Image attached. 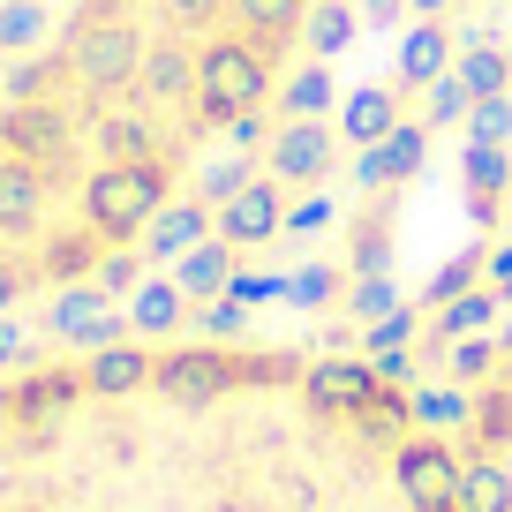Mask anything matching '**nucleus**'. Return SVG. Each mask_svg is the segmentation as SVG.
<instances>
[{
	"instance_id": "1",
	"label": "nucleus",
	"mask_w": 512,
	"mask_h": 512,
	"mask_svg": "<svg viewBox=\"0 0 512 512\" xmlns=\"http://www.w3.org/2000/svg\"><path fill=\"white\" fill-rule=\"evenodd\" d=\"M83 226H91L106 249H128V241H144V226L166 211V166L144 159V166H91L83 181Z\"/></svg>"
},
{
	"instance_id": "2",
	"label": "nucleus",
	"mask_w": 512,
	"mask_h": 512,
	"mask_svg": "<svg viewBox=\"0 0 512 512\" xmlns=\"http://www.w3.org/2000/svg\"><path fill=\"white\" fill-rule=\"evenodd\" d=\"M272 98V53L249 46V38H211L196 53V121H241V113H264Z\"/></svg>"
},
{
	"instance_id": "3",
	"label": "nucleus",
	"mask_w": 512,
	"mask_h": 512,
	"mask_svg": "<svg viewBox=\"0 0 512 512\" xmlns=\"http://www.w3.org/2000/svg\"><path fill=\"white\" fill-rule=\"evenodd\" d=\"M136 68H144V38H136V23H121V16L76 23V38H68V76H76L83 91H128Z\"/></svg>"
},
{
	"instance_id": "4",
	"label": "nucleus",
	"mask_w": 512,
	"mask_h": 512,
	"mask_svg": "<svg viewBox=\"0 0 512 512\" xmlns=\"http://www.w3.org/2000/svg\"><path fill=\"white\" fill-rule=\"evenodd\" d=\"M234 384H241V362L226 347H174L151 369V392L174 400V407H211V400H226Z\"/></svg>"
},
{
	"instance_id": "5",
	"label": "nucleus",
	"mask_w": 512,
	"mask_h": 512,
	"mask_svg": "<svg viewBox=\"0 0 512 512\" xmlns=\"http://www.w3.org/2000/svg\"><path fill=\"white\" fill-rule=\"evenodd\" d=\"M384 377L369 362H354V354H317V362L302 369V400L317 407L324 422H362L369 407H377Z\"/></svg>"
},
{
	"instance_id": "6",
	"label": "nucleus",
	"mask_w": 512,
	"mask_h": 512,
	"mask_svg": "<svg viewBox=\"0 0 512 512\" xmlns=\"http://www.w3.org/2000/svg\"><path fill=\"white\" fill-rule=\"evenodd\" d=\"M460 452H452V437H400L392 445V482H400V497L415 512H437L452 505V490H460Z\"/></svg>"
},
{
	"instance_id": "7",
	"label": "nucleus",
	"mask_w": 512,
	"mask_h": 512,
	"mask_svg": "<svg viewBox=\"0 0 512 512\" xmlns=\"http://www.w3.org/2000/svg\"><path fill=\"white\" fill-rule=\"evenodd\" d=\"M211 234L234 241V249H264V241L287 234V196H279L272 174H256L241 196H226L219 211H211Z\"/></svg>"
},
{
	"instance_id": "8",
	"label": "nucleus",
	"mask_w": 512,
	"mask_h": 512,
	"mask_svg": "<svg viewBox=\"0 0 512 512\" xmlns=\"http://www.w3.org/2000/svg\"><path fill=\"white\" fill-rule=\"evenodd\" d=\"M53 339H68V347H83V354H98V347H113V339L128 332V317H113V294H98L91 279H76V287H61L53 294Z\"/></svg>"
},
{
	"instance_id": "9",
	"label": "nucleus",
	"mask_w": 512,
	"mask_h": 512,
	"mask_svg": "<svg viewBox=\"0 0 512 512\" xmlns=\"http://www.w3.org/2000/svg\"><path fill=\"white\" fill-rule=\"evenodd\" d=\"M0 151L8 159H31V166H61L68 159V113L53 106V98H31V106H16L8 121H0Z\"/></svg>"
},
{
	"instance_id": "10",
	"label": "nucleus",
	"mask_w": 512,
	"mask_h": 512,
	"mask_svg": "<svg viewBox=\"0 0 512 512\" xmlns=\"http://www.w3.org/2000/svg\"><path fill=\"white\" fill-rule=\"evenodd\" d=\"M159 354H144V339H113V347L83 354V392L91 400H128V392H144Z\"/></svg>"
},
{
	"instance_id": "11",
	"label": "nucleus",
	"mask_w": 512,
	"mask_h": 512,
	"mask_svg": "<svg viewBox=\"0 0 512 512\" xmlns=\"http://www.w3.org/2000/svg\"><path fill=\"white\" fill-rule=\"evenodd\" d=\"M332 151H339L332 121H287L272 136V181H324L332 174Z\"/></svg>"
},
{
	"instance_id": "12",
	"label": "nucleus",
	"mask_w": 512,
	"mask_h": 512,
	"mask_svg": "<svg viewBox=\"0 0 512 512\" xmlns=\"http://www.w3.org/2000/svg\"><path fill=\"white\" fill-rule=\"evenodd\" d=\"M38 219H46V166L0 151V241L38 234Z\"/></svg>"
},
{
	"instance_id": "13",
	"label": "nucleus",
	"mask_w": 512,
	"mask_h": 512,
	"mask_svg": "<svg viewBox=\"0 0 512 512\" xmlns=\"http://www.w3.org/2000/svg\"><path fill=\"white\" fill-rule=\"evenodd\" d=\"M422 159H430V128H422V121H400L384 144H369L362 159H354V181H362V189H384V181H415Z\"/></svg>"
},
{
	"instance_id": "14",
	"label": "nucleus",
	"mask_w": 512,
	"mask_h": 512,
	"mask_svg": "<svg viewBox=\"0 0 512 512\" xmlns=\"http://www.w3.org/2000/svg\"><path fill=\"white\" fill-rule=\"evenodd\" d=\"M136 91H144V106H189V98H196V53L181 46V38H159V46H144Z\"/></svg>"
},
{
	"instance_id": "15",
	"label": "nucleus",
	"mask_w": 512,
	"mask_h": 512,
	"mask_svg": "<svg viewBox=\"0 0 512 512\" xmlns=\"http://www.w3.org/2000/svg\"><path fill=\"white\" fill-rule=\"evenodd\" d=\"M68 400H83V369H38V377H16V384H8L0 415L38 422V415H61Z\"/></svg>"
},
{
	"instance_id": "16",
	"label": "nucleus",
	"mask_w": 512,
	"mask_h": 512,
	"mask_svg": "<svg viewBox=\"0 0 512 512\" xmlns=\"http://www.w3.org/2000/svg\"><path fill=\"white\" fill-rule=\"evenodd\" d=\"M196 241H211V204H204V196H189V204H166L159 219L144 226V256H166V264H174V256H189Z\"/></svg>"
},
{
	"instance_id": "17",
	"label": "nucleus",
	"mask_w": 512,
	"mask_h": 512,
	"mask_svg": "<svg viewBox=\"0 0 512 512\" xmlns=\"http://www.w3.org/2000/svg\"><path fill=\"white\" fill-rule=\"evenodd\" d=\"M392 128H400V98L384 91V83H369V91H347L339 98V136H347V144H384V136H392Z\"/></svg>"
},
{
	"instance_id": "18",
	"label": "nucleus",
	"mask_w": 512,
	"mask_h": 512,
	"mask_svg": "<svg viewBox=\"0 0 512 512\" xmlns=\"http://www.w3.org/2000/svg\"><path fill=\"white\" fill-rule=\"evenodd\" d=\"M226 279H234V241H196L189 256H174V287L189 294V302H219L226 294Z\"/></svg>"
},
{
	"instance_id": "19",
	"label": "nucleus",
	"mask_w": 512,
	"mask_h": 512,
	"mask_svg": "<svg viewBox=\"0 0 512 512\" xmlns=\"http://www.w3.org/2000/svg\"><path fill=\"white\" fill-rule=\"evenodd\" d=\"M181 317H189V294L174 287V272H166V279H144V287L128 294V332H136V339H166Z\"/></svg>"
},
{
	"instance_id": "20",
	"label": "nucleus",
	"mask_w": 512,
	"mask_h": 512,
	"mask_svg": "<svg viewBox=\"0 0 512 512\" xmlns=\"http://www.w3.org/2000/svg\"><path fill=\"white\" fill-rule=\"evenodd\" d=\"M452 505H460V512H512V467L497 460V452H475V460L460 467Z\"/></svg>"
},
{
	"instance_id": "21",
	"label": "nucleus",
	"mask_w": 512,
	"mask_h": 512,
	"mask_svg": "<svg viewBox=\"0 0 512 512\" xmlns=\"http://www.w3.org/2000/svg\"><path fill=\"white\" fill-rule=\"evenodd\" d=\"M98 166H144L159 159V128L144 121V113H113V121H98Z\"/></svg>"
},
{
	"instance_id": "22",
	"label": "nucleus",
	"mask_w": 512,
	"mask_h": 512,
	"mask_svg": "<svg viewBox=\"0 0 512 512\" xmlns=\"http://www.w3.org/2000/svg\"><path fill=\"white\" fill-rule=\"evenodd\" d=\"M226 8H234V23H241V38H249V46L264 38V53L309 23V0H226Z\"/></svg>"
},
{
	"instance_id": "23",
	"label": "nucleus",
	"mask_w": 512,
	"mask_h": 512,
	"mask_svg": "<svg viewBox=\"0 0 512 512\" xmlns=\"http://www.w3.org/2000/svg\"><path fill=\"white\" fill-rule=\"evenodd\" d=\"M437 76H452V61H445V23L422 16L415 31L400 38V83H407V91H430Z\"/></svg>"
},
{
	"instance_id": "24",
	"label": "nucleus",
	"mask_w": 512,
	"mask_h": 512,
	"mask_svg": "<svg viewBox=\"0 0 512 512\" xmlns=\"http://www.w3.org/2000/svg\"><path fill=\"white\" fill-rule=\"evenodd\" d=\"M407 415H415L430 437H445V430H475V392H467V384H422L415 400H407Z\"/></svg>"
},
{
	"instance_id": "25",
	"label": "nucleus",
	"mask_w": 512,
	"mask_h": 512,
	"mask_svg": "<svg viewBox=\"0 0 512 512\" xmlns=\"http://www.w3.org/2000/svg\"><path fill=\"white\" fill-rule=\"evenodd\" d=\"M279 113H287V121H324V113H332V68H324V61H309V68H294V76L287 83H279Z\"/></svg>"
},
{
	"instance_id": "26",
	"label": "nucleus",
	"mask_w": 512,
	"mask_h": 512,
	"mask_svg": "<svg viewBox=\"0 0 512 512\" xmlns=\"http://www.w3.org/2000/svg\"><path fill=\"white\" fill-rule=\"evenodd\" d=\"M490 317H497V294H490V287H467V294H452V302H437L430 332H437V347H445V339H475V332H490Z\"/></svg>"
},
{
	"instance_id": "27",
	"label": "nucleus",
	"mask_w": 512,
	"mask_h": 512,
	"mask_svg": "<svg viewBox=\"0 0 512 512\" xmlns=\"http://www.w3.org/2000/svg\"><path fill=\"white\" fill-rule=\"evenodd\" d=\"M452 76H460L475 98H505L512 91V53H497L490 38H482V46H467L460 61H452Z\"/></svg>"
},
{
	"instance_id": "28",
	"label": "nucleus",
	"mask_w": 512,
	"mask_h": 512,
	"mask_svg": "<svg viewBox=\"0 0 512 512\" xmlns=\"http://www.w3.org/2000/svg\"><path fill=\"white\" fill-rule=\"evenodd\" d=\"M302 38H309V53H317V61L347 53V46H354V8H347V0H324V8H309Z\"/></svg>"
},
{
	"instance_id": "29",
	"label": "nucleus",
	"mask_w": 512,
	"mask_h": 512,
	"mask_svg": "<svg viewBox=\"0 0 512 512\" xmlns=\"http://www.w3.org/2000/svg\"><path fill=\"white\" fill-rule=\"evenodd\" d=\"M460 166H467V189H475L482 204L512 189V151H505V144H467V159H460Z\"/></svg>"
},
{
	"instance_id": "30",
	"label": "nucleus",
	"mask_w": 512,
	"mask_h": 512,
	"mask_svg": "<svg viewBox=\"0 0 512 512\" xmlns=\"http://www.w3.org/2000/svg\"><path fill=\"white\" fill-rule=\"evenodd\" d=\"M98 256H106V249H98V234H91V226H76V234L46 241V272H53V279H68V287H76V279L91 272Z\"/></svg>"
},
{
	"instance_id": "31",
	"label": "nucleus",
	"mask_w": 512,
	"mask_h": 512,
	"mask_svg": "<svg viewBox=\"0 0 512 512\" xmlns=\"http://www.w3.org/2000/svg\"><path fill=\"white\" fill-rule=\"evenodd\" d=\"M46 38V8L38 0H0V53H31Z\"/></svg>"
},
{
	"instance_id": "32",
	"label": "nucleus",
	"mask_w": 512,
	"mask_h": 512,
	"mask_svg": "<svg viewBox=\"0 0 512 512\" xmlns=\"http://www.w3.org/2000/svg\"><path fill=\"white\" fill-rule=\"evenodd\" d=\"M392 309H400V287H392L384 272H362V279L347 287V317H354V324H384Z\"/></svg>"
},
{
	"instance_id": "33",
	"label": "nucleus",
	"mask_w": 512,
	"mask_h": 512,
	"mask_svg": "<svg viewBox=\"0 0 512 512\" xmlns=\"http://www.w3.org/2000/svg\"><path fill=\"white\" fill-rule=\"evenodd\" d=\"M249 181H256V174H249V159H241V151H226V159H204V174H196V196L219 211L226 196H241Z\"/></svg>"
},
{
	"instance_id": "34",
	"label": "nucleus",
	"mask_w": 512,
	"mask_h": 512,
	"mask_svg": "<svg viewBox=\"0 0 512 512\" xmlns=\"http://www.w3.org/2000/svg\"><path fill=\"white\" fill-rule=\"evenodd\" d=\"M91 287H98V294H113V302H121V294H136V287H144V256L106 249V256L91 264Z\"/></svg>"
},
{
	"instance_id": "35",
	"label": "nucleus",
	"mask_w": 512,
	"mask_h": 512,
	"mask_svg": "<svg viewBox=\"0 0 512 512\" xmlns=\"http://www.w3.org/2000/svg\"><path fill=\"white\" fill-rule=\"evenodd\" d=\"M467 437H475L482 452L505 445V437H512V392H475V430H467Z\"/></svg>"
},
{
	"instance_id": "36",
	"label": "nucleus",
	"mask_w": 512,
	"mask_h": 512,
	"mask_svg": "<svg viewBox=\"0 0 512 512\" xmlns=\"http://www.w3.org/2000/svg\"><path fill=\"white\" fill-rule=\"evenodd\" d=\"M53 76H68V53H61V61H16L8 76H0V91L16 98V106H31V98H46Z\"/></svg>"
},
{
	"instance_id": "37",
	"label": "nucleus",
	"mask_w": 512,
	"mask_h": 512,
	"mask_svg": "<svg viewBox=\"0 0 512 512\" xmlns=\"http://www.w3.org/2000/svg\"><path fill=\"white\" fill-rule=\"evenodd\" d=\"M196 324H204L211 347H226V339L249 332V302H234V294H219V302H196Z\"/></svg>"
},
{
	"instance_id": "38",
	"label": "nucleus",
	"mask_w": 512,
	"mask_h": 512,
	"mask_svg": "<svg viewBox=\"0 0 512 512\" xmlns=\"http://www.w3.org/2000/svg\"><path fill=\"white\" fill-rule=\"evenodd\" d=\"M467 144H512V91L505 98H475V113H467Z\"/></svg>"
},
{
	"instance_id": "39",
	"label": "nucleus",
	"mask_w": 512,
	"mask_h": 512,
	"mask_svg": "<svg viewBox=\"0 0 512 512\" xmlns=\"http://www.w3.org/2000/svg\"><path fill=\"white\" fill-rule=\"evenodd\" d=\"M497 354H505V347H497V339H445V377H482V369H497Z\"/></svg>"
},
{
	"instance_id": "40",
	"label": "nucleus",
	"mask_w": 512,
	"mask_h": 512,
	"mask_svg": "<svg viewBox=\"0 0 512 512\" xmlns=\"http://www.w3.org/2000/svg\"><path fill=\"white\" fill-rule=\"evenodd\" d=\"M226 294H234V302H279V294H294V279H279V272H241L234 264V279H226Z\"/></svg>"
},
{
	"instance_id": "41",
	"label": "nucleus",
	"mask_w": 512,
	"mask_h": 512,
	"mask_svg": "<svg viewBox=\"0 0 512 512\" xmlns=\"http://www.w3.org/2000/svg\"><path fill=\"white\" fill-rule=\"evenodd\" d=\"M467 113H475V91L460 76H437L430 83V121H467Z\"/></svg>"
},
{
	"instance_id": "42",
	"label": "nucleus",
	"mask_w": 512,
	"mask_h": 512,
	"mask_svg": "<svg viewBox=\"0 0 512 512\" xmlns=\"http://www.w3.org/2000/svg\"><path fill=\"white\" fill-rule=\"evenodd\" d=\"M475 272H482V256H452L445 272L430 279V302H452V294H467V287H475Z\"/></svg>"
},
{
	"instance_id": "43",
	"label": "nucleus",
	"mask_w": 512,
	"mask_h": 512,
	"mask_svg": "<svg viewBox=\"0 0 512 512\" xmlns=\"http://www.w3.org/2000/svg\"><path fill=\"white\" fill-rule=\"evenodd\" d=\"M332 294H339V279L324 272V264H302V272H294V302H302V309H324Z\"/></svg>"
},
{
	"instance_id": "44",
	"label": "nucleus",
	"mask_w": 512,
	"mask_h": 512,
	"mask_svg": "<svg viewBox=\"0 0 512 512\" xmlns=\"http://www.w3.org/2000/svg\"><path fill=\"white\" fill-rule=\"evenodd\" d=\"M407 339H415V309H392L384 324H369L362 347H369V354H384V347H407Z\"/></svg>"
},
{
	"instance_id": "45",
	"label": "nucleus",
	"mask_w": 512,
	"mask_h": 512,
	"mask_svg": "<svg viewBox=\"0 0 512 512\" xmlns=\"http://www.w3.org/2000/svg\"><path fill=\"white\" fill-rule=\"evenodd\" d=\"M324 226H332V196H302L287 211V234H324Z\"/></svg>"
},
{
	"instance_id": "46",
	"label": "nucleus",
	"mask_w": 512,
	"mask_h": 512,
	"mask_svg": "<svg viewBox=\"0 0 512 512\" xmlns=\"http://www.w3.org/2000/svg\"><path fill=\"white\" fill-rule=\"evenodd\" d=\"M362 362H369V369H377V377H384V384H392V392H400V384H407V377H415V362H407V347H384V354H362Z\"/></svg>"
},
{
	"instance_id": "47",
	"label": "nucleus",
	"mask_w": 512,
	"mask_h": 512,
	"mask_svg": "<svg viewBox=\"0 0 512 512\" xmlns=\"http://www.w3.org/2000/svg\"><path fill=\"white\" fill-rule=\"evenodd\" d=\"M23 362H31V339L16 317H0V369H23Z\"/></svg>"
},
{
	"instance_id": "48",
	"label": "nucleus",
	"mask_w": 512,
	"mask_h": 512,
	"mask_svg": "<svg viewBox=\"0 0 512 512\" xmlns=\"http://www.w3.org/2000/svg\"><path fill=\"white\" fill-rule=\"evenodd\" d=\"M482 272H490V294H497V302H512V241L482 256Z\"/></svg>"
},
{
	"instance_id": "49",
	"label": "nucleus",
	"mask_w": 512,
	"mask_h": 512,
	"mask_svg": "<svg viewBox=\"0 0 512 512\" xmlns=\"http://www.w3.org/2000/svg\"><path fill=\"white\" fill-rule=\"evenodd\" d=\"M166 8H174V23H181V31H196V23H211V16H219V0H166Z\"/></svg>"
},
{
	"instance_id": "50",
	"label": "nucleus",
	"mask_w": 512,
	"mask_h": 512,
	"mask_svg": "<svg viewBox=\"0 0 512 512\" xmlns=\"http://www.w3.org/2000/svg\"><path fill=\"white\" fill-rule=\"evenodd\" d=\"M23 302V272H16V264H8V256H0V317H8V309H16Z\"/></svg>"
},
{
	"instance_id": "51",
	"label": "nucleus",
	"mask_w": 512,
	"mask_h": 512,
	"mask_svg": "<svg viewBox=\"0 0 512 512\" xmlns=\"http://www.w3.org/2000/svg\"><path fill=\"white\" fill-rule=\"evenodd\" d=\"M407 0H362V23H400Z\"/></svg>"
},
{
	"instance_id": "52",
	"label": "nucleus",
	"mask_w": 512,
	"mask_h": 512,
	"mask_svg": "<svg viewBox=\"0 0 512 512\" xmlns=\"http://www.w3.org/2000/svg\"><path fill=\"white\" fill-rule=\"evenodd\" d=\"M407 8H415V16H430V23H437V16H445V8H452V0H407Z\"/></svg>"
},
{
	"instance_id": "53",
	"label": "nucleus",
	"mask_w": 512,
	"mask_h": 512,
	"mask_svg": "<svg viewBox=\"0 0 512 512\" xmlns=\"http://www.w3.org/2000/svg\"><path fill=\"white\" fill-rule=\"evenodd\" d=\"M497 347H505V354H512V324H505V332H497Z\"/></svg>"
},
{
	"instance_id": "54",
	"label": "nucleus",
	"mask_w": 512,
	"mask_h": 512,
	"mask_svg": "<svg viewBox=\"0 0 512 512\" xmlns=\"http://www.w3.org/2000/svg\"><path fill=\"white\" fill-rule=\"evenodd\" d=\"M437 512H460V505H437Z\"/></svg>"
},
{
	"instance_id": "55",
	"label": "nucleus",
	"mask_w": 512,
	"mask_h": 512,
	"mask_svg": "<svg viewBox=\"0 0 512 512\" xmlns=\"http://www.w3.org/2000/svg\"><path fill=\"white\" fill-rule=\"evenodd\" d=\"M0 76H8V68H0Z\"/></svg>"
}]
</instances>
